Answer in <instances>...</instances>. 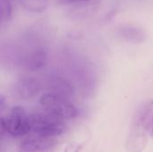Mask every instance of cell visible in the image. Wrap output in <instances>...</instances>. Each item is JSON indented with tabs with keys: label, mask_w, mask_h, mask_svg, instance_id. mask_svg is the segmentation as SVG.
Here are the masks:
<instances>
[{
	"label": "cell",
	"mask_w": 153,
	"mask_h": 152,
	"mask_svg": "<svg viewBox=\"0 0 153 152\" xmlns=\"http://www.w3.org/2000/svg\"><path fill=\"white\" fill-rule=\"evenodd\" d=\"M100 6V0H91L87 3L70 6V15L73 19L82 20L92 16L97 13Z\"/></svg>",
	"instance_id": "11"
},
{
	"label": "cell",
	"mask_w": 153,
	"mask_h": 152,
	"mask_svg": "<svg viewBox=\"0 0 153 152\" xmlns=\"http://www.w3.org/2000/svg\"><path fill=\"white\" fill-rule=\"evenodd\" d=\"M149 134L151 137L153 138V114L152 116L151 121H150V125H149Z\"/></svg>",
	"instance_id": "16"
},
{
	"label": "cell",
	"mask_w": 153,
	"mask_h": 152,
	"mask_svg": "<svg viewBox=\"0 0 153 152\" xmlns=\"http://www.w3.org/2000/svg\"><path fill=\"white\" fill-rule=\"evenodd\" d=\"M65 130L64 120L44 110L30 114V132L33 133L53 138L61 135Z\"/></svg>",
	"instance_id": "6"
},
{
	"label": "cell",
	"mask_w": 153,
	"mask_h": 152,
	"mask_svg": "<svg viewBox=\"0 0 153 152\" xmlns=\"http://www.w3.org/2000/svg\"><path fill=\"white\" fill-rule=\"evenodd\" d=\"M42 89H44L42 80L30 73H26L15 80L12 86V93L19 99L29 100L38 96Z\"/></svg>",
	"instance_id": "8"
},
{
	"label": "cell",
	"mask_w": 153,
	"mask_h": 152,
	"mask_svg": "<svg viewBox=\"0 0 153 152\" xmlns=\"http://www.w3.org/2000/svg\"><path fill=\"white\" fill-rule=\"evenodd\" d=\"M64 60L66 73L74 82L76 90L84 96L92 95L98 86V76L92 64L73 49L65 51Z\"/></svg>",
	"instance_id": "2"
},
{
	"label": "cell",
	"mask_w": 153,
	"mask_h": 152,
	"mask_svg": "<svg viewBox=\"0 0 153 152\" xmlns=\"http://www.w3.org/2000/svg\"><path fill=\"white\" fill-rule=\"evenodd\" d=\"M18 2L26 11L33 13H41L48 6V0H18Z\"/></svg>",
	"instance_id": "12"
},
{
	"label": "cell",
	"mask_w": 153,
	"mask_h": 152,
	"mask_svg": "<svg viewBox=\"0 0 153 152\" xmlns=\"http://www.w3.org/2000/svg\"><path fill=\"white\" fill-rule=\"evenodd\" d=\"M152 114V99L142 102L135 109L132 119L131 130L126 142L127 152H142L146 147L148 142L149 125Z\"/></svg>",
	"instance_id": "3"
},
{
	"label": "cell",
	"mask_w": 153,
	"mask_h": 152,
	"mask_svg": "<svg viewBox=\"0 0 153 152\" xmlns=\"http://www.w3.org/2000/svg\"><path fill=\"white\" fill-rule=\"evenodd\" d=\"M91 0H59V4L64 6H74L78 4H82L87 3Z\"/></svg>",
	"instance_id": "14"
},
{
	"label": "cell",
	"mask_w": 153,
	"mask_h": 152,
	"mask_svg": "<svg viewBox=\"0 0 153 152\" xmlns=\"http://www.w3.org/2000/svg\"><path fill=\"white\" fill-rule=\"evenodd\" d=\"M30 132V115L22 107H14L6 117L0 120L1 138L5 134L13 137H22Z\"/></svg>",
	"instance_id": "5"
},
{
	"label": "cell",
	"mask_w": 153,
	"mask_h": 152,
	"mask_svg": "<svg viewBox=\"0 0 153 152\" xmlns=\"http://www.w3.org/2000/svg\"><path fill=\"white\" fill-rule=\"evenodd\" d=\"M82 151L81 145H72L70 147H67L65 152H80Z\"/></svg>",
	"instance_id": "15"
},
{
	"label": "cell",
	"mask_w": 153,
	"mask_h": 152,
	"mask_svg": "<svg viewBox=\"0 0 153 152\" xmlns=\"http://www.w3.org/2000/svg\"><path fill=\"white\" fill-rule=\"evenodd\" d=\"M117 35L122 39L134 43L140 44L146 40V31L139 25L133 23H124L117 28Z\"/></svg>",
	"instance_id": "10"
},
{
	"label": "cell",
	"mask_w": 153,
	"mask_h": 152,
	"mask_svg": "<svg viewBox=\"0 0 153 152\" xmlns=\"http://www.w3.org/2000/svg\"><path fill=\"white\" fill-rule=\"evenodd\" d=\"M39 105L44 111L64 121L74 119L80 113L71 99L49 92H45L40 96Z\"/></svg>",
	"instance_id": "4"
},
{
	"label": "cell",
	"mask_w": 153,
	"mask_h": 152,
	"mask_svg": "<svg viewBox=\"0 0 153 152\" xmlns=\"http://www.w3.org/2000/svg\"><path fill=\"white\" fill-rule=\"evenodd\" d=\"M54 140L36 133L26 137L19 145V152H44L52 148Z\"/></svg>",
	"instance_id": "9"
},
{
	"label": "cell",
	"mask_w": 153,
	"mask_h": 152,
	"mask_svg": "<svg viewBox=\"0 0 153 152\" xmlns=\"http://www.w3.org/2000/svg\"><path fill=\"white\" fill-rule=\"evenodd\" d=\"M45 34L38 29L25 31L17 44L7 50V59L25 73H35L44 68L48 61Z\"/></svg>",
	"instance_id": "1"
},
{
	"label": "cell",
	"mask_w": 153,
	"mask_h": 152,
	"mask_svg": "<svg viewBox=\"0 0 153 152\" xmlns=\"http://www.w3.org/2000/svg\"><path fill=\"white\" fill-rule=\"evenodd\" d=\"M14 0H1V22L4 25L12 21Z\"/></svg>",
	"instance_id": "13"
},
{
	"label": "cell",
	"mask_w": 153,
	"mask_h": 152,
	"mask_svg": "<svg viewBox=\"0 0 153 152\" xmlns=\"http://www.w3.org/2000/svg\"><path fill=\"white\" fill-rule=\"evenodd\" d=\"M43 87L46 92L65 98H73L76 93V87L66 73L54 70L46 74L43 79Z\"/></svg>",
	"instance_id": "7"
}]
</instances>
